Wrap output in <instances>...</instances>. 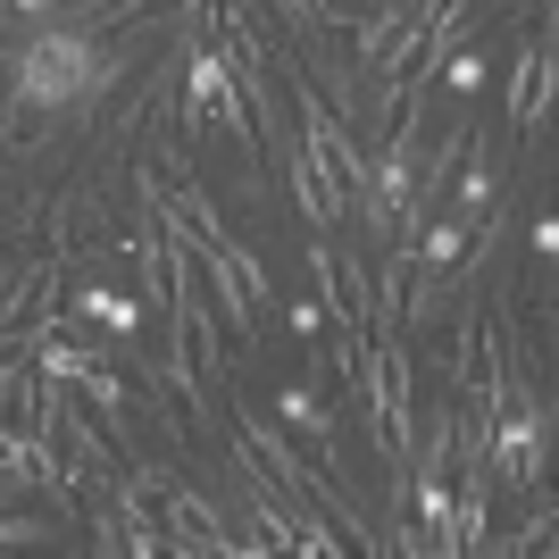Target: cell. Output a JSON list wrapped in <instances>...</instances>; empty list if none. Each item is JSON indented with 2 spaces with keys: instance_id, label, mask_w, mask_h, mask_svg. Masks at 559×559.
I'll return each instance as SVG.
<instances>
[{
  "instance_id": "5",
  "label": "cell",
  "mask_w": 559,
  "mask_h": 559,
  "mask_svg": "<svg viewBox=\"0 0 559 559\" xmlns=\"http://www.w3.org/2000/svg\"><path fill=\"white\" fill-rule=\"evenodd\" d=\"M276 409H284V426H293L301 443H318V460H334V409L318 401V384H284Z\"/></svg>"
},
{
  "instance_id": "6",
  "label": "cell",
  "mask_w": 559,
  "mask_h": 559,
  "mask_svg": "<svg viewBox=\"0 0 559 559\" xmlns=\"http://www.w3.org/2000/svg\"><path fill=\"white\" fill-rule=\"evenodd\" d=\"M75 318H93V326H109L117 343H134L151 309H142L134 293H109V284H84V293H75Z\"/></svg>"
},
{
  "instance_id": "9",
  "label": "cell",
  "mask_w": 559,
  "mask_h": 559,
  "mask_svg": "<svg viewBox=\"0 0 559 559\" xmlns=\"http://www.w3.org/2000/svg\"><path fill=\"white\" fill-rule=\"evenodd\" d=\"M50 9H59V0H0V25L9 17H50Z\"/></svg>"
},
{
  "instance_id": "1",
  "label": "cell",
  "mask_w": 559,
  "mask_h": 559,
  "mask_svg": "<svg viewBox=\"0 0 559 559\" xmlns=\"http://www.w3.org/2000/svg\"><path fill=\"white\" fill-rule=\"evenodd\" d=\"M117 75H126V50H100L93 25H34L17 50H9V117H68V109H93L109 93Z\"/></svg>"
},
{
  "instance_id": "8",
  "label": "cell",
  "mask_w": 559,
  "mask_h": 559,
  "mask_svg": "<svg viewBox=\"0 0 559 559\" xmlns=\"http://www.w3.org/2000/svg\"><path fill=\"white\" fill-rule=\"evenodd\" d=\"M535 259H559V217H551V210L535 217Z\"/></svg>"
},
{
  "instance_id": "3",
  "label": "cell",
  "mask_w": 559,
  "mask_h": 559,
  "mask_svg": "<svg viewBox=\"0 0 559 559\" xmlns=\"http://www.w3.org/2000/svg\"><path fill=\"white\" fill-rule=\"evenodd\" d=\"M75 467L59 460V435H25L0 418V492H68Z\"/></svg>"
},
{
  "instance_id": "2",
  "label": "cell",
  "mask_w": 559,
  "mask_h": 559,
  "mask_svg": "<svg viewBox=\"0 0 559 559\" xmlns=\"http://www.w3.org/2000/svg\"><path fill=\"white\" fill-rule=\"evenodd\" d=\"M543 451H551V393H543L526 359H510L501 401H492V435H485V467L501 492H543Z\"/></svg>"
},
{
  "instance_id": "7",
  "label": "cell",
  "mask_w": 559,
  "mask_h": 559,
  "mask_svg": "<svg viewBox=\"0 0 559 559\" xmlns=\"http://www.w3.org/2000/svg\"><path fill=\"white\" fill-rule=\"evenodd\" d=\"M284 326H293L309 350H318V343H326V309H318V301H293V309H284Z\"/></svg>"
},
{
  "instance_id": "4",
  "label": "cell",
  "mask_w": 559,
  "mask_h": 559,
  "mask_svg": "<svg viewBox=\"0 0 559 559\" xmlns=\"http://www.w3.org/2000/svg\"><path fill=\"white\" fill-rule=\"evenodd\" d=\"M543 117H551V0L535 9V43L518 50V68H510V126L543 134Z\"/></svg>"
}]
</instances>
